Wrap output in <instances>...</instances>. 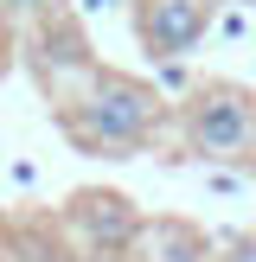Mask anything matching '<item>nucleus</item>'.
<instances>
[{"instance_id": "nucleus-1", "label": "nucleus", "mask_w": 256, "mask_h": 262, "mask_svg": "<svg viewBox=\"0 0 256 262\" xmlns=\"http://www.w3.org/2000/svg\"><path fill=\"white\" fill-rule=\"evenodd\" d=\"M166 122V102L147 77H128V71H109L102 64L71 102H58V128L71 147H83L90 160H128V154L154 147Z\"/></svg>"}, {"instance_id": "nucleus-2", "label": "nucleus", "mask_w": 256, "mask_h": 262, "mask_svg": "<svg viewBox=\"0 0 256 262\" xmlns=\"http://www.w3.org/2000/svg\"><path fill=\"white\" fill-rule=\"evenodd\" d=\"M179 135L199 160H237L256 141V90L243 83H199L179 102Z\"/></svg>"}, {"instance_id": "nucleus-3", "label": "nucleus", "mask_w": 256, "mask_h": 262, "mask_svg": "<svg viewBox=\"0 0 256 262\" xmlns=\"http://www.w3.org/2000/svg\"><path fill=\"white\" fill-rule=\"evenodd\" d=\"M141 224H147V217L135 211V199H122V192H102V186L77 192V199L64 205V230L77 237V250L96 256V262H122L128 250H135Z\"/></svg>"}, {"instance_id": "nucleus-4", "label": "nucleus", "mask_w": 256, "mask_h": 262, "mask_svg": "<svg viewBox=\"0 0 256 262\" xmlns=\"http://www.w3.org/2000/svg\"><path fill=\"white\" fill-rule=\"evenodd\" d=\"M26 38H32V51H26V64H32V77L45 83L51 109H58V102H71L77 90H83L90 77L102 71V64H96V51L83 45V32H77V26L64 19V13H58V19H45V26H32Z\"/></svg>"}, {"instance_id": "nucleus-5", "label": "nucleus", "mask_w": 256, "mask_h": 262, "mask_svg": "<svg viewBox=\"0 0 256 262\" xmlns=\"http://www.w3.org/2000/svg\"><path fill=\"white\" fill-rule=\"evenodd\" d=\"M218 19V0H135V38L154 64L186 58Z\"/></svg>"}, {"instance_id": "nucleus-6", "label": "nucleus", "mask_w": 256, "mask_h": 262, "mask_svg": "<svg viewBox=\"0 0 256 262\" xmlns=\"http://www.w3.org/2000/svg\"><path fill=\"white\" fill-rule=\"evenodd\" d=\"M211 250L218 243L205 237L199 224H186V217H147L128 256H147V262H211Z\"/></svg>"}, {"instance_id": "nucleus-7", "label": "nucleus", "mask_w": 256, "mask_h": 262, "mask_svg": "<svg viewBox=\"0 0 256 262\" xmlns=\"http://www.w3.org/2000/svg\"><path fill=\"white\" fill-rule=\"evenodd\" d=\"M58 13H64V0H0V19H7L13 32H32V26L58 19Z\"/></svg>"}, {"instance_id": "nucleus-8", "label": "nucleus", "mask_w": 256, "mask_h": 262, "mask_svg": "<svg viewBox=\"0 0 256 262\" xmlns=\"http://www.w3.org/2000/svg\"><path fill=\"white\" fill-rule=\"evenodd\" d=\"M211 262H256V230H250V237H224L211 250Z\"/></svg>"}, {"instance_id": "nucleus-9", "label": "nucleus", "mask_w": 256, "mask_h": 262, "mask_svg": "<svg viewBox=\"0 0 256 262\" xmlns=\"http://www.w3.org/2000/svg\"><path fill=\"white\" fill-rule=\"evenodd\" d=\"M154 90H186V64L166 58V64H160V77H154Z\"/></svg>"}, {"instance_id": "nucleus-10", "label": "nucleus", "mask_w": 256, "mask_h": 262, "mask_svg": "<svg viewBox=\"0 0 256 262\" xmlns=\"http://www.w3.org/2000/svg\"><path fill=\"white\" fill-rule=\"evenodd\" d=\"M83 7H90V13H109V7H122V0H83Z\"/></svg>"}]
</instances>
